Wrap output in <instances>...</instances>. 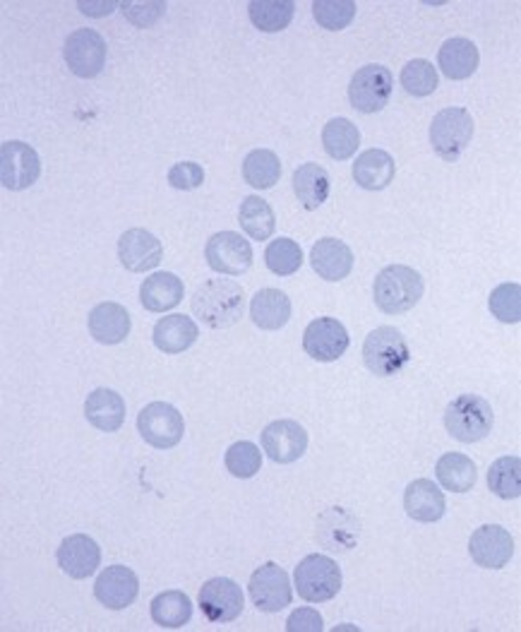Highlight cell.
I'll return each mask as SVG.
<instances>
[{
  "instance_id": "f35d334b",
  "label": "cell",
  "mask_w": 521,
  "mask_h": 632,
  "mask_svg": "<svg viewBox=\"0 0 521 632\" xmlns=\"http://www.w3.org/2000/svg\"><path fill=\"white\" fill-rule=\"evenodd\" d=\"M437 85H440V77H437L435 65L425 59L409 61L402 67V87L416 99L430 97L437 89Z\"/></svg>"
},
{
  "instance_id": "7c38bea8",
  "label": "cell",
  "mask_w": 521,
  "mask_h": 632,
  "mask_svg": "<svg viewBox=\"0 0 521 632\" xmlns=\"http://www.w3.org/2000/svg\"><path fill=\"white\" fill-rule=\"evenodd\" d=\"M41 176V160L31 144L8 140L0 147V180L8 190H27Z\"/></svg>"
},
{
  "instance_id": "52a82bcc",
  "label": "cell",
  "mask_w": 521,
  "mask_h": 632,
  "mask_svg": "<svg viewBox=\"0 0 521 632\" xmlns=\"http://www.w3.org/2000/svg\"><path fill=\"white\" fill-rule=\"evenodd\" d=\"M138 431L147 445L156 450H171L183 440L186 419L174 404L152 402L138 414Z\"/></svg>"
},
{
  "instance_id": "3957f363",
  "label": "cell",
  "mask_w": 521,
  "mask_h": 632,
  "mask_svg": "<svg viewBox=\"0 0 521 632\" xmlns=\"http://www.w3.org/2000/svg\"><path fill=\"white\" fill-rule=\"evenodd\" d=\"M364 361L372 376L394 378L409 366L411 349L409 342H406V337L396 330V327L382 325L366 337Z\"/></svg>"
},
{
  "instance_id": "5bb4252c",
  "label": "cell",
  "mask_w": 521,
  "mask_h": 632,
  "mask_svg": "<svg viewBox=\"0 0 521 632\" xmlns=\"http://www.w3.org/2000/svg\"><path fill=\"white\" fill-rule=\"evenodd\" d=\"M259 438H263V453L277 465H293L308 450V431L291 419L271 421Z\"/></svg>"
},
{
  "instance_id": "ffe728a7",
  "label": "cell",
  "mask_w": 521,
  "mask_h": 632,
  "mask_svg": "<svg viewBox=\"0 0 521 632\" xmlns=\"http://www.w3.org/2000/svg\"><path fill=\"white\" fill-rule=\"evenodd\" d=\"M404 510L416 522L433 524L437 519H443L447 513L445 493L440 491L435 481L430 479H416L404 491Z\"/></svg>"
},
{
  "instance_id": "8992f818",
  "label": "cell",
  "mask_w": 521,
  "mask_h": 632,
  "mask_svg": "<svg viewBox=\"0 0 521 632\" xmlns=\"http://www.w3.org/2000/svg\"><path fill=\"white\" fill-rule=\"evenodd\" d=\"M473 138V116L467 109H443L430 123V144L443 162H457Z\"/></svg>"
},
{
  "instance_id": "f546056e",
  "label": "cell",
  "mask_w": 521,
  "mask_h": 632,
  "mask_svg": "<svg viewBox=\"0 0 521 632\" xmlns=\"http://www.w3.org/2000/svg\"><path fill=\"white\" fill-rule=\"evenodd\" d=\"M435 473L440 486L452 493H469L475 486V479H479L473 459L461 453H445L437 459Z\"/></svg>"
},
{
  "instance_id": "f6af8a7d",
  "label": "cell",
  "mask_w": 521,
  "mask_h": 632,
  "mask_svg": "<svg viewBox=\"0 0 521 632\" xmlns=\"http://www.w3.org/2000/svg\"><path fill=\"white\" fill-rule=\"evenodd\" d=\"M77 8L82 10L85 15H92V17H106V15L113 13V10L118 8V3H116V0H101V3H94V0H89V3H87V0H79Z\"/></svg>"
},
{
  "instance_id": "4dcf8cb0",
  "label": "cell",
  "mask_w": 521,
  "mask_h": 632,
  "mask_svg": "<svg viewBox=\"0 0 521 632\" xmlns=\"http://www.w3.org/2000/svg\"><path fill=\"white\" fill-rule=\"evenodd\" d=\"M152 620L164 630H178L186 623H190L192 618V602L188 599L186 592L168 590L156 594L150 604Z\"/></svg>"
},
{
  "instance_id": "6da1fadb",
  "label": "cell",
  "mask_w": 521,
  "mask_h": 632,
  "mask_svg": "<svg viewBox=\"0 0 521 632\" xmlns=\"http://www.w3.org/2000/svg\"><path fill=\"white\" fill-rule=\"evenodd\" d=\"M190 308L212 330H226L243 318L245 293L233 279H207L192 293Z\"/></svg>"
},
{
  "instance_id": "ab89813d",
  "label": "cell",
  "mask_w": 521,
  "mask_h": 632,
  "mask_svg": "<svg viewBox=\"0 0 521 632\" xmlns=\"http://www.w3.org/2000/svg\"><path fill=\"white\" fill-rule=\"evenodd\" d=\"M313 17L327 31H342L356 17L354 0H315Z\"/></svg>"
},
{
  "instance_id": "44dd1931",
  "label": "cell",
  "mask_w": 521,
  "mask_h": 632,
  "mask_svg": "<svg viewBox=\"0 0 521 632\" xmlns=\"http://www.w3.org/2000/svg\"><path fill=\"white\" fill-rule=\"evenodd\" d=\"M87 327H89V334L94 337V342L113 346V344H120L130 334L132 320L126 306H120V303H113V301H104L89 311Z\"/></svg>"
},
{
  "instance_id": "d4e9b609",
  "label": "cell",
  "mask_w": 521,
  "mask_h": 632,
  "mask_svg": "<svg viewBox=\"0 0 521 632\" xmlns=\"http://www.w3.org/2000/svg\"><path fill=\"white\" fill-rule=\"evenodd\" d=\"M85 416L101 433H116L126 421V402L116 390L99 388L89 392L85 402Z\"/></svg>"
},
{
  "instance_id": "d6986e66",
  "label": "cell",
  "mask_w": 521,
  "mask_h": 632,
  "mask_svg": "<svg viewBox=\"0 0 521 632\" xmlns=\"http://www.w3.org/2000/svg\"><path fill=\"white\" fill-rule=\"evenodd\" d=\"M55 560L59 568L73 580H87L101 566V548L92 536L73 534L61 541L59 551H55Z\"/></svg>"
},
{
  "instance_id": "83f0119b",
  "label": "cell",
  "mask_w": 521,
  "mask_h": 632,
  "mask_svg": "<svg viewBox=\"0 0 521 632\" xmlns=\"http://www.w3.org/2000/svg\"><path fill=\"white\" fill-rule=\"evenodd\" d=\"M332 190V178L320 164H301L293 172V193L303 210H320Z\"/></svg>"
},
{
  "instance_id": "7402d4cb",
  "label": "cell",
  "mask_w": 521,
  "mask_h": 632,
  "mask_svg": "<svg viewBox=\"0 0 521 632\" xmlns=\"http://www.w3.org/2000/svg\"><path fill=\"white\" fill-rule=\"evenodd\" d=\"M354 251L344 243L334 239V236H325L317 241L310 251V265L315 275H320L325 281H342L354 269Z\"/></svg>"
},
{
  "instance_id": "1f68e13d",
  "label": "cell",
  "mask_w": 521,
  "mask_h": 632,
  "mask_svg": "<svg viewBox=\"0 0 521 632\" xmlns=\"http://www.w3.org/2000/svg\"><path fill=\"white\" fill-rule=\"evenodd\" d=\"M238 224L253 241H267L277 229V217L267 200L259 195H247L241 202V210H238Z\"/></svg>"
},
{
  "instance_id": "f1b7e54d",
  "label": "cell",
  "mask_w": 521,
  "mask_h": 632,
  "mask_svg": "<svg viewBox=\"0 0 521 632\" xmlns=\"http://www.w3.org/2000/svg\"><path fill=\"white\" fill-rule=\"evenodd\" d=\"M396 174V164L390 152L366 150L354 164V180L364 190H384Z\"/></svg>"
},
{
  "instance_id": "60d3db41",
  "label": "cell",
  "mask_w": 521,
  "mask_h": 632,
  "mask_svg": "<svg viewBox=\"0 0 521 632\" xmlns=\"http://www.w3.org/2000/svg\"><path fill=\"white\" fill-rule=\"evenodd\" d=\"M488 306L500 323L517 325L521 320V287L517 281H507V285L495 287L488 299Z\"/></svg>"
},
{
  "instance_id": "4fadbf2b",
  "label": "cell",
  "mask_w": 521,
  "mask_h": 632,
  "mask_svg": "<svg viewBox=\"0 0 521 632\" xmlns=\"http://www.w3.org/2000/svg\"><path fill=\"white\" fill-rule=\"evenodd\" d=\"M198 604L207 620L224 625L233 623V620L243 614L245 596L238 582L229 578H212L200 586Z\"/></svg>"
},
{
  "instance_id": "5b68a950",
  "label": "cell",
  "mask_w": 521,
  "mask_h": 632,
  "mask_svg": "<svg viewBox=\"0 0 521 632\" xmlns=\"http://www.w3.org/2000/svg\"><path fill=\"white\" fill-rule=\"evenodd\" d=\"M293 582H296V592L303 602H332L342 592V568L322 553H310L298 563Z\"/></svg>"
},
{
  "instance_id": "4316f807",
  "label": "cell",
  "mask_w": 521,
  "mask_h": 632,
  "mask_svg": "<svg viewBox=\"0 0 521 632\" xmlns=\"http://www.w3.org/2000/svg\"><path fill=\"white\" fill-rule=\"evenodd\" d=\"M291 299L281 289H259L251 301V318L259 330L277 332L291 320Z\"/></svg>"
},
{
  "instance_id": "277c9868",
  "label": "cell",
  "mask_w": 521,
  "mask_h": 632,
  "mask_svg": "<svg viewBox=\"0 0 521 632\" xmlns=\"http://www.w3.org/2000/svg\"><path fill=\"white\" fill-rule=\"evenodd\" d=\"M495 424L493 406L479 394H459L445 409V428L459 443H479L488 438Z\"/></svg>"
},
{
  "instance_id": "b9f144b4",
  "label": "cell",
  "mask_w": 521,
  "mask_h": 632,
  "mask_svg": "<svg viewBox=\"0 0 521 632\" xmlns=\"http://www.w3.org/2000/svg\"><path fill=\"white\" fill-rule=\"evenodd\" d=\"M168 184L176 190H198L205 184V168L198 162H178L168 172Z\"/></svg>"
},
{
  "instance_id": "836d02e7",
  "label": "cell",
  "mask_w": 521,
  "mask_h": 632,
  "mask_svg": "<svg viewBox=\"0 0 521 632\" xmlns=\"http://www.w3.org/2000/svg\"><path fill=\"white\" fill-rule=\"evenodd\" d=\"M360 132L354 121L348 118H332L322 128V147L325 152L336 162H346L358 152Z\"/></svg>"
},
{
  "instance_id": "e0dca14e",
  "label": "cell",
  "mask_w": 521,
  "mask_h": 632,
  "mask_svg": "<svg viewBox=\"0 0 521 632\" xmlns=\"http://www.w3.org/2000/svg\"><path fill=\"white\" fill-rule=\"evenodd\" d=\"M164 257L162 241L147 229H128L118 239V260L128 273L142 275L158 267Z\"/></svg>"
},
{
  "instance_id": "2e32d148",
  "label": "cell",
  "mask_w": 521,
  "mask_h": 632,
  "mask_svg": "<svg viewBox=\"0 0 521 632\" xmlns=\"http://www.w3.org/2000/svg\"><path fill=\"white\" fill-rule=\"evenodd\" d=\"M348 344V330L336 318H317L303 332L305 354L320 364H332V361L342 358Z\"/></svg>"
},
{
  "instance_id": "9a60e30c",
  "label": "cell",
  "mask_w": 521,
  "mask_h": 632,
  "mask_svg": "<svg viewBox=\"0 0 521 632\" xmlns=\"http://www.w3.org/2000/svg\"><path fill=\"white\" fill-rule=\"evenodd\" d=\"M469 556L479 568L503 570L514 556V539L500 524H483L469 539Z\"/></svg>"
},
{
  "instance_id": "cb8c5ba5",
  "label": "cell",
  "mask_w": 521,
  "mask_h": 632,
  "mask_svg": "<svg viewBox=\"0 0 521 632\" xmlns=\"http://www.w3.org/2000/svg\"><path fill=\"white\" fill-rule=\"evenodd\" d=\"M479 47L467 37H452L437 51V65L449 80H469L479 71Z\"/></svg>"
},
{
  "instance_id": "d6a6232c",
  "label": "cell",
  "mask_w": 521,
  "mask_h": 632,
  "mask_svg": "<svg viewBox=\"0 0 521 632\" xmlns=\"http://www.w3.org/2000/svg\"><path fill=\"white\" fill-rule=\"evenodd\" d=\"M247 15H251L255 29L277 34L291 25L293 15H296V3L293 0H253V3H247Z\"/></svg>"
},
{
  "instance_id": "74e56055",
  "label": "cell",
  "mask_w": 521,
  "mask_h": 632,
  "mask_svg": "<svg viewBox=\"0 0 521 632\" xmlns=\"http://www.w3.org/2000/svg\"><path fill=\"white\" fill-rule=\"evenodd\" d=\"M226 471L236 479H253L255 473L263 469V450H259L251 440H241L226 450Z\"/></svg>"
},
{
  "instance_id": "7a4b0ae2",
  "label": "cell",
  "mask_w": 521,
  "mask_h": 632,
  "mask_svg": "<svg viewBox=\"0 0 521 632\" xmlns=\"http://www.w3.org/2000/svg\"><path fill=\"white\" fill-rule=\"evenodd\" d=\"M423 291L425 285L421 273H416L414 267L406 265L384 267L376 277V287H372L378 308L387 315L411 311L423 299Z\"/></svg>"
},
{
  "instance_id": "d590c367",
  "label": "cell",
  "mask_w": 521,
  "mask_h": 632,
  "mask_svg": "<svg viewBox=\"0 0 521 632\" xmlns=\"http://www.w3.org/2000/svg\"><path fill=\"white\" fill-rule=\"evenodd\" d=\"M488 489L503 501H517L521 495V459L517 455L495 459L488 469Z\"/></svg>"
},
{
  "instance_id": "ee69618b",
  "label": "cell",
  "mask_w": 521,
  "mask_h": 632,
  "mask_svg": "<svg viewBox=\"0 0 521 632\" xmlns=\"http://www.w3.org/2000/svg\"><path fill=\"white\" fill-rule=\"evenodd\" d=\"M289 632H322L325 620L315 608H296L287 620Z\"/></svg>"
},
{
  "instance_id": "9c48e42d",
  "label": "cell",
  "mask_w": 521,
  "mask_h": 632,
  "mask_svg": "<svg viewBox=\"0 0 521 632\" xmlns=\"http://www.w3.org/2000/svg\"><path fill=\"white\" fill-rule=\"evenodd\" d=\"M106 41L97 29H75L71 37L65 39L63 59L71 67V73L82 77V80H92L106 65Z\"/></svg>"
},
{
  "instance_id": "e575fe53",
  "label": "cell",
  "mask_w": 521,
  "mask_h": 632,
  "mask_svg": "<svg viewBox=\"0 0 521 632\" xmlns=\"http://www.w3.org/2000/svg\"><path fill=\"white\" fill-rule=\"evenodd\" d=\"M281 162L271 150H253L243 160V180L257 190H269L279 184Z\"/></svg>"
},
{
  "instance_id": "30bf717a",
  "label": "cell",
  "mask_w": 521,
  "mask_h": 632,
  "mask_svg": "<svg viewBox=\"0 0 521 632\" xmlns=\"http://www.w3.org/2000/svg\"><path fill=\"white\" fill-rule=\"evenodd\" d=\"M253 245L236 231L214 233L205 245V260L214 273L241 277L253 267Z\"/></svg>"
},
{
  "instance_id": "7bdbcfd3",
  "label": "cell",
  "mask_w": 521,
  "mask_h": 632,
  "mask_svg": "<svg viewBox=\"0 0 521 632\" xmlns=\"http://www.w3.org/2000/svg\"><path fill=\"white\" fill-rule=\"evenodd\" d=\"M123 15H126L135 27H152L154 22L166 13L164 0H156V3H135V0H126L120 3Z\"/></svg>"
},
{
  "instance_id": "603a6c76",
  "label": "cell",
  "mask_w": 521,
  "mask_h": 632,
  "mask_svg": "<svg viewBox=\"0 0 521 632\" xmlns=\"http://www.w3.org/2000/svg\"><path fill=\"white\" fill-rule=\"evenodd\" d=\"M200 337V327L192 318H186V315L174 313L166 315V318L158 320L154 325L152 340L158 352L164 354H183L188 349L198 342Z\"/></svg>"
},
{
  "instance_id": "8d00e7d4",
  "label": "cell",
  "mask_w": 521,
  "mask_h": 632,
  "mask_svg": "<svg viewBox=\"0 0 521 632\" xmlns=\"http://www.w3.org/2000/svg\"><path fill=\"white\" fill-rule=\"evenodd\" d=\"M265 265L269 273L277 277H291L303 267V248L293 239H277L267 245L265 251Z\"/></svg>"
},
{
  "instance_id": "ac0fdd59",
  "label": "cell",
  "mask_w": 521,
  "mask_h": 632,
  "mask_svg": "<svg viewBox=\"0 0 521 632\" xmlns=\"http://www.w3.org/2000/svg\"><path fill=\"white\" fill-rule=\"evenodd\" d=\"M94 596L101 606L111 608V611H123L140 596L138 574L126 566H111L101 570L94 582Z\"/></svg>"
},
{
  "instance_id": "ba28073f",
  "label": "cell",
  "mask_w": 521,
  "mask_h": 632,
  "mask_svg": "<svg viewBox=\"0 0 521 632\" xmlns=\"http://www.w3.org/2000/svg\"><path fill=\"white\" fill-rule=\"evenodd\" d=\"M392 87L394 77L387 67L380 63H368L358 67V73L351 77L348 101L360 114H380L392 97Z\"/></svg>"
},
{
  "instance_id": "8fae6325",
  "label": "cell",
  "mask_w": 521,
  "mask_h": 632,
  "mask_svg": "<svg viewBox=\"0 0 521 632\" xmlns=\"http://www.w3.org/2000/svg\"><path fill=\"white\" fill-rule=\"evenodd\" d=\"M247 592H251L253 604L263 614H279L291 606L293 590L291 580L284 568H279L277 563H263L247 582Z\"/></svg>"
},
{
  "instance_id": "484cf974",
  "label": "cell",
  "mask_w": 521,
  "mask_h": 632,
  "mask_svg": "<svg viewBox=\"0 0 521 632\" xmlns=\"http://www.w3.org/2000/svg\"><path fill=\"white\" fill-rule=\"evenodd\" d=\"M186 296L183 279L174 273H154L142 281L140 303L150 313H166L176 308Z\"/></svg>"
}]
</instances>
